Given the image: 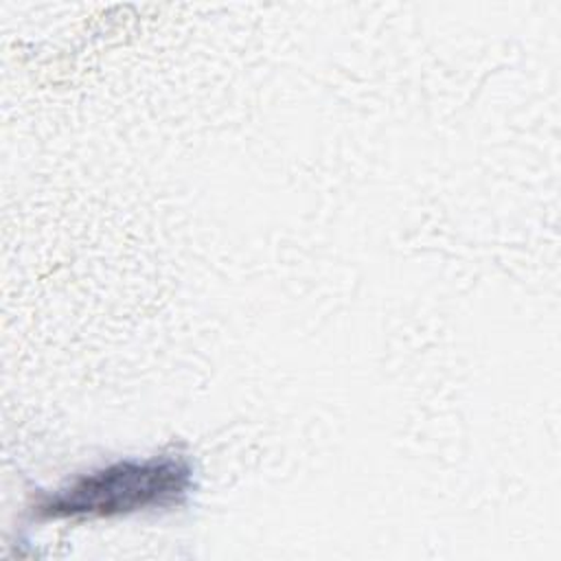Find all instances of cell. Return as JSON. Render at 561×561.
<instances>
[{"label": "cell", "mask_w": 561, "mask_h": 561, "mask_svg": "<svg viewBox=\"0 0 561 561\" xmlns=\"http://www.w3.org/2000/svg\"><path fill=\"white\" fill-rule=\"evenodd\" d=\"M193 489V467L180 456L118 460L77 476L42 495L33 511L37 519L116 517L147 508H171Z\"/></svg>", "instance_id": "1"}]
</instances>
